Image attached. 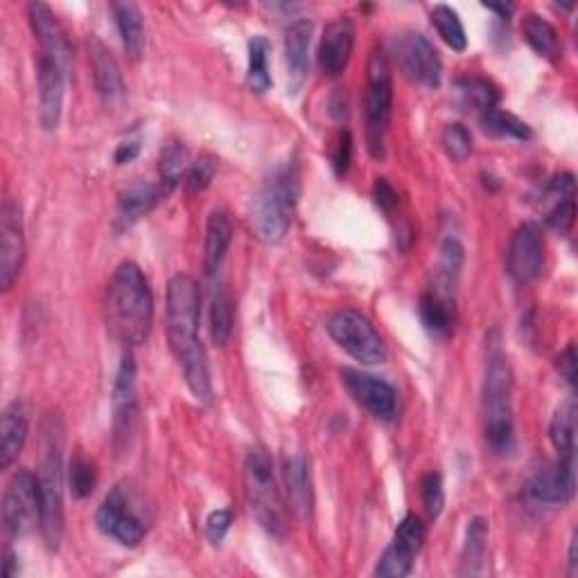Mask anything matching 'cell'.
<instances>
[{
	"label": "cell",
	"instance_id": "7dc6e473",
	"mask_svg": "<svg viewBox=\"0 0 578 578\" xmlns=\"http://www.w3.org/2000/svg\"><path fill=\"white\" fill-rule=\"evenodd\" d=\"M558 371H561V377L569 384L571 389H576V348L574 344H569L558 358Z\"/></svg>",
	"mask_w": 578,
	"mask_h": 578
},
{
	"label": "cell",
	"instance_id": "30bf717a",
	"mask_svg": "<svg viewBox=\"0 0 578 578\" xmlns=\"http://www.w3.org/2000/svg\"><path fill=\"white\" fill-rule=\"evenodd\" d=\"M111 438L116 455H124L132 447L139 425V389H136V362L132 352H124L116 373L111 394Z\"/></svg>",
	"mask_w": 578,
	"mask_h": 578
},
{
	"label": "cell",
	"instance_id": "52a82bcc",
	"mask_svg": "<svg viewBox=\"0 0 578 578\" xmlns=\"http://www.w3.org/2000/svg\"><path fill=\"white\" fill-rule=\"evenodd\" d=\"M394 113V80L384 52L373 50L366 69V147L375 160L387 156V136Z\"/></svg>",
	"mask_w": 578,
	"mask_h": 578
},
{
	"label": "cell",
	"instance_id": "9c48e42d",
	"mask_svg": "<svg viewBox=\"0 0 578 578\" xmlns=\"http://www.w3.org/2000/svg\"><path fill=\"white\" fill-rule=\"evenodd\" d=\"M328 333L335 344L348 352V356L360 364H384L389 360V348L382 335L373 326V321L360 310L341 308L328 318Z\"/></svg>",
	"mask_w": 578,
	"mask_h": 578
},
{
	"label": "cell",
	"instance_id": "44dd1931",
	"mask_svg": "<svg viewBox=\"0 0 578 578\" xmlns=\"http://www.w3.org/2000/svg\"><path fill=\"white\" fill-rule=\"evenodd\" d=\"M419 314L425 330L436 337L445 339L453 335L455 324H457V301H455V287H447L438 280L428 289L421 297Z\"/></svg>",
	"mask_w": 578,
	"mask_h": 578
},
{
	"label": "cell",
	"instance_id": "d590c367",
	"mask_svg": "<svg viewBox=\"0 0 578 578\" xmlns=\"http://www.w3.org/2000/svg\"><path fill=\"white\" fill-rule=\"evenodd\" d=\"M479 124L489 136L495 139H516V141H529L531 139V127L520 120L518 116H513L502 109H489L479 116Z\"/></svg>",
	"mask_w": 578,
	"mask_h": 578
},
{
	"label": "cell",
	"instance_id": "484cf974",
	"mask_svg": "<svg viewBox=\"0 0 578 578\" xmlns=\"http://www.w3.org/2000/svg\"><path fill=\"white\" fill-rule=\"evenodd\" d=\"M285 474V491H287V506L297 518L305 520L312 513V479H310V463L305 457L294 455L287 457L282 463Z\"/></svg>",
	"mask_w": 578,
	"mask_h": 578
},
{
	"label": "cell",
	"instance_id": "8d00e7d4",
	"mask_svg": "<svg viewBox=\"0 0 578 578\" xmlns=\"http://www.w3.org/2000/svg\"><path fill=\"white\" fill-rule=\"evenodd\" d=\"M550 438L558 457H576V405L571 400L556 409L550 425Z\"/></svg>",
	"mask_w": 578,
	"mask_h": 578
},
{
	"label": "cell",
	"instance_id": "7a4b0ae2",
	"mask_svg": "<svg viewBox=\"0 0 578 578\" xmlns=\"http://www.w3.org/2000/svg\"><path fill=\"white\" fill-rule=\"evenodd\" d=\"M105 314L107 328L118 341L127 346L147 341L154 326V297L149 280L136 263L127 261L113 272L107 287Z\"/></svg>",
	"mask_w": 578,
	"mask_h": 578
},
{
	"label": "cell",
	"instance_id": "836d02e7",
	"mask_svg": "<svg viewBox=\"0 0 578 578\" xmlns=\"http://www.w3.org/2000/svg\"><path fill=\"white\" fill-rule=\"evenodd\" d=\"M269 55L272 44L267 37L255 35L249 41V69H246V86L255 95H265L272 88V73H269Z\"/></svg>",
	"mask_w": 578,
	"mask_h": 578
},
{
	"label": "cell",
	"instance_id": "9a60e30c",
	"mask_svg": "<svg viewBox=\"0 0 578 578\" xmlns=\"http://www.w3.org/2000/svg\"><path fill=\"white\" fill-rule=\"evenodd\" d=\"M544 236L542 229L533 221L522 224L513 233L508 251H506V272L518 285H529L540 278L544 269Z\"/></svg>",
	"mask_w": 578,
	"mask_h": 578
},
{
	"label": "cell",
	"instance_id": "f546056e",
	"mask_svg": "<svg viewBox=\"0 0 578 578\" xmlns=\"http://www.w3.org/2000/svg\"><path fill=\"white\" fill-rule=\"evenodd\" d=\"M455 93H457V103L461 109L468 111H477L479 116L495 109L499 103V91L491 80L484 77H461L455 84Z\"/></svg>",
	"mask_w": 578,
	"mask_h": 578
},
{
	"label": "cell",
	"instance_id": "ba28073f",
	"mask_svg": "<svg viewBox=\"0 0 578 578\" xmlns=\"http://www.w3.org/2000/svg\"><path fill=\"white\" fill-rule=\"evenodd\" d=\"M145 510L147 508L141 493L130 481H122V484L111 489L98 513H95V525L122 547H139L149 522Z\"/></svg>",
	"mask_w": 578,
	"mask_h": 578
},
{
	"label": "cell",
	"instance_id": "7c38bea8",
	"mask_svg": "<svg viewBox=\"0 0 578 578\" xmlns=\"http://www.w3.org/2000/svg\"><path fill=\"white\" fill-rule=\"evenodd\" d=\"M392 52L405 77L428 88L441 86L443 80L441 57L436 48L430 44V39L421 35V32H402V35H396Z\"/></svg>",
	"mask_w": 578,
	"mask_h": 578
},
{
	"label": "cell",
	"instance_id": "4316f807",
	"mask_svg": "<svg viewBox=\"0 0 578 578\" xmlns=\"http://www.w3.org/2000/svg\"><path fill=\"white\" fill-rule=\"evenodd\" d=\"M91 69H93L95 88H98L100 98L107 103V107L122 100L124 84L118 61L100 39H91Z\"/></svg>",
	"mask_w": 578,
	"mask_h": 578
},
{
	"label": "cell",
	"instance_id": "4dcf8cb0",
	"mask_svg": "<svg viewBox=\"0 0 578 578\" xmlns=\"http://www.w3.org/2000/svg\"><path fill=\"white\" fill-rule=\"evenodd\" d=\"M486 547H489V520L477 516L468 522L466 542H463V552H461V569H459L461 576L481 574Z\"/></svg>",
	"mask_w": 578,
	"mask_h": 578
},
{
	"label": "cell",
	"instance_id": "6da1fadb",
	"mask_svg": "<svg viewBox=\"0 0 578 578\" xmlns=\"http://www.w3.org/2000/svg\"><path fill=\"white\" fill-rule=\"evenodd\" d=\"M168 344L179 366L183 369L190 394L202 405L213 402V382L206 350L200 337L202 328V292L197 280L177 274L168 282L166 297Z\"/></svg>",
	"mask_w": 578,
	"mask_h": 578
},
{
	"label": "cell",
	"instance_id": "2e32d148",
	"mask_svg": "<svg viewBox=\"0 0 578 578\" xmlns=\"http://www.w3.org/2000/svg\"><path fill=\"white\" fill-rule=\"evenodd\" d=\"M25 261L23 217L16 200L8 197L0 208V289L10 292Z\"/></svg>",
	"mask_w": 578,
	"mask_h": 578
},
{
	"label": "cell",
	"instance_id": "bcb514c9",
	"mask_svg": "<svg viewBox=\"0 0 578 578\" xmlns=\"http://www.w3.org/2000/svg\"><path fill=\"white\" fill-rule=\"evenodd\" d=\"M373 197H375V204L382 208V210H392L398 206V192L394 190V185L387 181V179H377L375 181V188H373Z\"/></svg>",
	"mask_w": 578,
	"mask_h": 578
},
{
	"label": "cell",
	"instance_id": "603a6c76",
	"mask_svg": "<svg viewBox=\"0 0 578 578\" xmlns=\"http://www.w3.org/2000/svg\"><path fill=\"white\" fill-rule=\"evenodd\" d=\"M312 32L314 23L310 19H297L294 23H289L285 32V69H287V84L292 93H297L308 77Z\"/></svg>",
	"mask_w": 578,
	"mask_h": 578
},
{
	"label": "cell",
	"instance_id": "60d3db41",
	"mask_svg": "<svg viewBox=\"0 0 578 578\" xmlns=\"http://www.w3.org/2000/svg\"><path fill=\"white\" fill-rule=\"evenodd\" d=\"M441 143L445 154L455 160V164H463V160L472 154V136L468 132V127L461 122L445 124V130L441 134Z\"/></svg>",
	"mask_w": 578,
	"mask_h": 578
},
{
	"label": "cell",
	"instance_id": "f35d334b",
	"mask_svg": "<svg viewBox=\"0 0 578 578\" xmlns=\"http://www.w3.org/2000/svg\"><path fill=\"white\" fill-rule=\"evenodd\" d=\"M463 261H466V251L461 242L457 238H447L441 246V265H438L436 280L449 287H457L459 274L463 269Z\"/></svg>",
	"mask_w": 578,
	"mask_h": 578
},
{
	"label": "cell",
	"instance_id": "f6af8a7d",
	"mask_svg": "<svg viewBox=\"0 0 578 578\" xmlns=\"http://www.w3.org/2000/svg\"><path fill=\"white\" fill-rule=\"evenodd\" d=\"M350 160H352V136H350V132H344L341 139H339L337 152L333 156V166H335L337 177H346L348 174Z\"/></svg>",
	"mask_w": 578,
	"mask_h": 578
},
{
	"label": "cell",
	"instance_id": "681fc988",
	"mask_svg": "<svg viewBox=\"0 0 578 578\" xmlns=\"http://www.w3.org/2000/svg\"><path fill=\"white\" fill-rule=\"evenodd\" d=\"M576 547H578V535H576V531H574V533H571V540H569V554H567L569 576H576V574H578V554H576Z\"/></svg>",
	"mask_w": 578,
	"mask_h": 578
},
{
	"label": "cell",
	"instance_id": "c3c4849f",
	"mask_svg": "<svg viewBox=\"0 0 578 578\" xmlns=\"http://www.w3.org/2000/svg\"><path fill=\"white\" fill-rule=\"evenodd\" d=\"M141 154V141L139 139H130L118 145L116 154H113V160L116 166H124V164H132V160Z\"/></svg>",
	"mask_w": 578,
	"mask_h": 578
},
{
	"label": "cell",
	"instance_id": "277c9868",
	"mask_svg": "<svg viewBox=\"0 0 578 578\" xmlns=\"http://www.w3.org/2000/svg\"><path fill=\"white\" fill-rule=\"evenodd\" d=\"M301 192L297 164L280 166L249 204V227L263 244H278L292 227Z\"/></svg>",
	"mask_w": 578,
	"mask_h": 578
},
{
	"label": "cell",
	"instance_id": "ee69618b",
	"mask_svg": "<svg viewBox=\"0 0 578 578\" xmlns=\"http://www.w3.org/2000/svg\"><path fill=\"white\" fill-rule=\"evenodd\" d=\"M233 525V510L231 508H217L206 520V538L210 544H221Z\"/></svg>",
	"mask_w": 578,
	"mask_h": 578
},
{
	"label": "cell",
	"instance_id": "7bdbcfd3",
	"mask_svg": "<svg viewBox=\"0 0 578 578\" xmlns=\"http://www.w3.org/2000/svg\"><path fill=\"white\" fill-rule=\"evenodd\" d=\"M421 497H423L428 516L432 520H438L443 506H445V489H443V479L438 472H428L421 479Z\"/></svg>",
	"mask_w": 578,
	"mask_h": 578
},
{
	"label": "cell",
	"instance_id": "d6a6232c",
	"mask_svg": "<svg viewBox=\"0 0 578 578\" xmlns=\"http://www.w3.org/2000/svg\"><path fill=\"white\" fill-rule=\"evenodd\" d=\"M522 29H525L527 44L540 57L550 59V61H558V57L563 55V46H561L556 27L547 19H542L538 14H527L525 23H522Z\"/></svg>",
	"mask_w": 578,
	"mask_h": 578
},
{
	"label": "cell",
	"instance_id": "1f68e13d",
	"mask_svg": "<svg viewBox=\"0 0 578 578\" xmlns=\"http://www.w3.org/2000/svg\"><path fill=\"white\" fill-rule=\"evenodd\" d=\"M236 326V303L227 285L215 287L210 301V337L217 346H227Z\"/></svg>",
	"mask_w": 578,
	"mask_h": 578
},
{
	"label": "cell",
	"instance_id": "ffe728a7",
	"mask_svg": "<svg viewBox=\"0 0 578 578\" xmlns=\"http://www.w3.org/2000/svg\"><path fill=\"white\" fill-rule=\"evenodd\" d=\"M352 46H356V23L348 16H339L324 29V37L318 44V69L330 77L341 75L352 57Z\"/></svg>",
	"mask_w": 578,
	"mask_h": 578
},
{
	"label": "cell",
	"instance_id": "7402d4cb",
	"mask_svg": "<svg viewBox=\"0 0 578 578\" xmlns=\"http://www.w3.org/2000/svg\"><path fill=\"white\" fill-rule=\"evenodd\" d=\"M544 208V221L550 224L554 231L569 233L574 227V217H576V183L571 174H558L552 181H547L542 190V200Z\"/></svg>",
	"mask_w": 578,
	"mask_h": 578
},
{
	"label": "cell",
	"instance_id": "d6986e66",
	"mask_svg": "<svg viewBox=\"0 0 578 578\" xmlns=\"http://www.w3.org/2000/svg\"><path fill=\"white\" fill-rule=\"evenodd\" d=\"M71 73L63 71L50 57L37 59V86H39V122L46 132H55L61 122L63 93Z\"/></svg>",
	"mask_w": 578,
	"mask_h": 578
},
{
	"label": "cell",
	"instance_id": "816d5d0a",
	"mask_svg": "<svg viewBox=\"0 0 578 578\" xmlns=\"http://www.w3.org/2000/svg\"><path fill=\"white\" fill-rule=\"evenodd\" d=\"M19 574V561L12 552H5V561H3V576L5 578H14Z\"/></svg>",
	"mask_w": 578,
	"mask_h": 578
},
{
	"label": "cell",
	"instance_id": "3957f363",
	"mask_svg": "<svg viewBox=\"0 0 578 578\" xmlns=\"http://www.w3.org/2000/svg\"><path fill=\"white\" fill-rule=\"evenodd\" d=\"M481 411H484V436L493 455L506 457L516 449V421H513V369L493 330L486 337L484 387H481Z\"/></svg>",
	"mask_w": 578,
	"mask_h": 578
},
{
	"label": "cell",
	"instance_id": "ab89813d",
	"mask_svg": "<svg viewBox=\"0 0 578 578\" xmlns=\"http://www.w3.org/2000/svg\"><path fill=\"white\" fill-rule=\"evenodd\" d=\"M98 484V474H95V466L82 455L75 453L69 463V489L75 499H86Z\"/></svg>",
	"mask_w": 578,
	"mask_h": 578
},
{
	"label": "cell",
	"instance_id": "74e56055",
	"mask_svg": "<svg viewBox=\"0 0 578 578\" xmlns=\"http://www.w3.org/2000/svg\"><path fill=\"white\" fill-rule=\"evenodd\" d=\"M432 25L436 27L438 37L453 48L455 52H463L468 48V37H466V29L463 23L459 19V14L449 8V5H434V10L430 12Z\"/></svg>",
	"mask_w": 578,
	"mask_h": 578
},
{
	"label": "cell",
	"instance_id": "8992f818",
	"mask_svg": "<svg viewBox=\"0 0 578 578\" xmlns=\"http://www.w3.org/2000/svg\"><path fill=\"white\" fill-rule=\"evenodd\" d=\"M244 497L253 518L274 538L282 540L289 531L287 508L274 474V463L265 447H251L242 466Z\"/></svg>",
	"mask_w": 578,
	"mask_h": 578
},
{
	"label": "cell",
	"instance_id": "b9f144b4",
	"mask_svg": "<svg viewBox=\"0 0 578 578\" xmlns=\"http://www.w3.org/2000/svg\"><path fill=\"white\" fill-rule=\"evenodd\" d=\"M217 164H219L217 156L202 154L195 164L188 168V174L183 181L188 195H197V192H204L210 185V181L215 179V172H217Z\"/></svg>",
	"mask_w": 578,
	"mask_h": 578
},
{
	"label": "cell",
	"instance_id": "4fadbf2b",
	"mask_svg": "<svg viewBox=\"0 0 578 578\" xmlns=\"http://www.w3.org/2000/svg\"><path fill=\"white\" fill-rule=\"evenodd\" d=\"M576 493V457H558V461L538 468L525 484V495L538 506H565Z\"/></svg>",
	"mask_w": 578,
	"mask_h": 578
},
{
	"label": "cell",
	"instance_id": "5b68a950",
	"mask_svg": "<svg viewBox=\"0 0 578 578\" xmlns=\"http://www.w3.org/2000/svg\"><path fill=\"white\" fill-rule=\"evenodd\" d=\"M41 468H39V497H41V533L48 550H59L63 538V425L59 416H46L41 423Z\"/></svg>",
	"mask_w": 578,
	"mask_h": 578
},
{
	"label": "cell",
	"instance_id": "cb8c5ba5",
	"mask_svg": "<svg viewBox=\"0 0 578 578\" xmlns=\"http://www.w3.org/2000/svg\"><path fill=\"white\" fill-rule=\"evenodd\" d=\"M27 434L29 411L27 405L16 398L3 409V419H0V468L10 470V466L23 453Z\"/></svg>",
	"mask_w": 578,
	"mask_h": 578
},
{
	"label": "cell",
	"instance_id": "8fae6325",
	"mask_svg": "<svg viewBox=\"0 0 578 578\" xmlns=\"http://www.w3.org/2000/svg\"><path fill=\"white\" fill-rule=\"evenodd\" d=\"M5 535L23 538L41 522L39 477L29 470H19L5 489L3 508H0Z\"/></svg>",
	"mask_w": 578,
	"mask_h": 578
},
{
	"label": "cell",
	"instance_id": "5bb4252c",
	"mask_svg": "<svg viewBox=\"0 0 578 578\" xmlns=\"http://www.w3.org/2000/svg\"><path fill=\"white\" fill-rule=\"evenodd\" d=\"M425 544V525L419 516H407L398 525L389 547L384 550L375 565V576L380 578H405L413 569L416 556Z\"/></svg>",
	"mask_w": 578,
	"mask_h": 578
},
{
	"label": "cell",
	"instance_id": "83f0119b",
	"mask_svg": "<svg viewBox=\"0 0 578 578\" xmlns=\"http://www.w3.org/2000/svg\"><path fill=\"white\" fill-rule=\"evenodd\" d=\"M231 240H233L231 215L224 208L210 210L208 221H206V244H204L206 276H215L221 269L224 261H227Z\"/></svg>",
	"mask_w": 578,
	"mask_h": 578
},
{
	"label": "cell",
	"instance_id": "f907efd6",
	"mask_svg": "<svg viewBox=\"0 0 578 578\" xmlns=\"http://www.w3.org/2000/svg\"><path fill=\"white\" fill-rule=\"evenodd\" d=\"M484 8H486L489 12L499 14V19H504V21H508L510 14L516 12V5H513V3H484Z\"/></svg>",
	"mask_w": 578,
	"mask_h": 578
},
{
	"label": "cell",
	"instance_id": "e0dca14e",
	"mask_svg": "<svg viewBox=\"0 0 578 578\" xmlns=\"http://www.w3.org/2000/svg\"><path fill=\"white\" fill-rule=\"evenodd\" d=\"M341 380L348 394L377 421H394L398 413V392L387 380L358 369H344Z\"/></svg>",
	"mask_w": 578,
	"mask_h": 578
},
{
	"label": "cell",
	"instance_id": "d4e9b609",
	"mask_svg": "<svg viewBox=\"0 0 578 578\" xmlns=\"http://www.w3.org/2000/svg\"><path fill=\"white\" fill-rule=\"evenodd\" d=\"M160 190L152 181H134L127 185L120 195H118V210H116V227L118 231L132 229L134 224H139L143 217H147L154 206L160 200Z\"/></svg>",
	"mask_w": 578,
	"mask_h": 578
},
{
	"label": "cell",
	"instance_id": "f1b7e54d",
	"mask_svg": "<svg viewBox=\"0 0 578 578\" xmlns=\"http://www.w3.org/2000/svg\"><path fill=\"white\" fill-rule=\"evenodd\" d=\"M111 12L116 19L118 35L122 39V48L127 57L139 61L145 55L147 37H145V19L136 3L130 0H120V3H111Z\"/></svg>",
	"mask_w": 578,
	"mask_h": 578
},
{
	"label": "cell",
	"instance_id": "ac0fdd59",
	"mask_svg": "<svg viewBox=\"0 0 578 578\" xmlns=\"http://www.w3.org/2000/svg\"><path fill=\"white\" fill-rule=\"evenodd\" d=\"M27 19H29L32 32H35V39L39 44V55L55 59L63 71L71 73L73 48H71L67 29H63L55 12L46 3L35 0V3L27 5Z\"/></svg>",
	"mask_w": 578,
	"mask_h": 578
},
{
	"label": "cell",
	"instance_id": "e575fe53",
	"mask_svg": "<svg viewBox=\"0 0 578 578\" xmlns=\"http://www.w3.org/2000/svg\"><path fill=\"white\" fill-rule=\"evenodd\" d=\"M188 147L179 141H170L164 149H160L158 158V177H160V190L164 195L170 192L183 181V174H188Z\"/></svg>",
	"mask_w": 578,
	"mask_h": 578
}]
</instances>
